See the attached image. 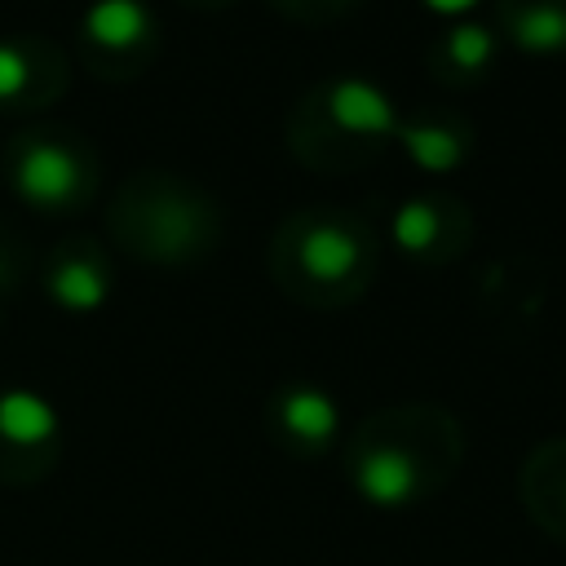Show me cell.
I'll use <instances>...</instances> for the list:
<instances>
[{"label":"cell","instance_id":"obj_4","mask_svg":"<svg viewBox=\"0 0 566 566\" xmlns=\"http://www.w3.org/2000/svg\"><path fill=\"white\" fill-rule=\"evenodd\" d=\"M274 424L283 438L301 447H327L340 424V411H336V398L323 394L318 385H292L287 394L274 398Z\"/></svg>","mask_w":566,"mask_h":566},{"label":"cell","instance_id":"obj_14","mask_svg":"<svg viewBox=\"0 0 566 566\" xmlns=\"http://www.w3.org/2000/svg\"><path fill=\"white\" fill-rule=\"evenodd\" d=\"M429 13H438V18H464L478 0H420Z\"/></svg>","mask_w":566,"mask_h":566},{"label":"cell","instance_id":"obj_2","mask_svg":"<svg viewBox=\"0 0 566 566\" xmlns=\"http://www.w3.org/2000/svg\"><path fill=\"white\" fill-rule=\"evenodd\" d=\"M354 486L367 504L398 509L420 491V469L416 455L402 447H367L354 464Z\"/></svg>","mask_w":566,"mask_h":566},{"label":"cell","instance_id":"obj_11","mask_svg":"<svg viewBox=\"0 0 566 566\" xmlns=\"http://www.w3.org/2000/svg\"><path fill=\"white\" fill-rule=\"evenodd\" d=\"M438 230H442V221H438L433 203H402L398 217H394V239L407 252H424L438 239Z\"/></svg>","mask_w":566,"mask_h":566},{"label":"cell","instance_id":"obj_12","mask_svg":"<svg viewBox=\"0 0 566 566\" xmlns=\"http://www.w3.org/2000/svg\"><path fill=\"white\" fill-rule=\"evenodd\" d=\"M491 53H495L491 31H486V27H473V22L455 27L451 40H447V57H451L460 71H482V66L491 62Z\"/></svg>","mask_w":566,"mask_h":566},{"label":"cell","instance_id":"obj_9","mask_svg":"<svg viewBox=\"0 0 566 566\" xmlns=\"http://www.w3.org/2000/svg\"><path fill=\"white\" fill-rule=\"evenodd\" d=\"M513 40L526 49V53H562L566 49V4L557 0H535L526 9H517L513 18Z\"/></svg>","mask_w":566,"mask_h":566},{"label":"cell","instance_id":"obj_6","mask_svg":"<svg viewBox=\"0 0 566 566\" xmlns=\"http://www.w3.org/2000/svg\"><path fill=\"white\" fill-rule=\"evenodd\" d=\"M332 115L349 133H367V137L398 133V115H394L389 97L376 84H367V80H340V84H332Z\"/></svg>","mask_w":566,"mask_h":566},{"label":"cell","instance_id":"obj_13","mask_svg":"<svg viewBox=\"0 0 566 566\" xmlns=\"http://www.w3.org/2000/svg\"><path fill=\"white\" fill-rule=\"evenodd\" d=\"M27 84H31V66H27V53H22L18 44H0V102L18 97Z\"/></svg>","mask_w":566,"mask_h":566},{"label":"cell","instance_id":"obj_7","mask_svg":"<svg viewBox=\"0 0 566 566\" xmlns=\"http://www.w3.org/2000/svg\"><path fill=\"white\" fill-rule=\"evenodd\" d=\"M0 433L18 447H44L57 433V411L35 389H9L0 394Z\"/></svg>","mask_w":566,"mask_h":566},{"label":"cell","instance_id":"obj_5","mask_svg":"<svg viewBox=\"0 0 566 566\" xmlns=\"http://www.w3.org/2000/svg\"><path fill=\"white\" fill-rule=\"evenodd\" d=\"M84 35L106 53H128L150 40V13L142 0H93L84 13Z\"/></svg>","mask_w":566,"mask_h":566},{"label":"cell","instance_id":"obj_8","mask_svg":"<svg viewBox=\"0 0 566 566\" xmlns=\"http://www.w3.org/2000/svg\"><path fill=\"white\" fill-rule=\"evenodd\" d=\"M49 292L66 310H97L106 301V292H111V279L93 256H75V261H62L49 274Z\"/></svg>","mask_w":566,"mask_h":566},{"label":"cell","instance_id":"obj_10","mask_svg":"<svg viewBox=\"0 0 566 566\" xmlns=\"http://www.w3.org/2000/svg\"><path fill=\"white\" fill-rule=\"evenodd\" d=\"M402 142L411 146L416 164L433 168V172L438 168H455L460 155H464V142L451 128H438V124H411V128H402Z\"/></svg>","mask_w":566,"mask_h":566},{"label":"cell","instance_id":"obj_3","mask_svg":"<svg viewBox=\"0 0 566 566\" xmlns=\"http://www.w3.org/2000/svg\"><path fill=\"white\" fill-rule=\"evenodd\" d=\"M296 261L314 283H345L363 270V239L349 226L323 221V226L305 230V239L296 248Z\"/></svg>","mask_w":566,"mask_h":566},{"label":"cell","instance_id":"obj_1","mask_svg":"<svg viewBox=\"0 0 566 566\" xmlns=\"http://www.w3.org/2000/svg\"><path fill=\"white\" fill-rule=\"evenodd\" d=\"M84 181H88L84 159L71 146L53 142V137L22 142V150L13 159V186L35 208H66V203H75Z\"/></svg>","mask_w":566,"mask_h":566}]
</instances>
